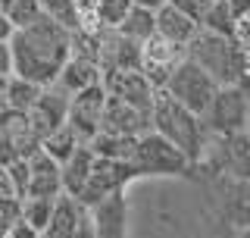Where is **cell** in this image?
Returning <instances> with one entry per match:
<instances>
[{
  "mask_svg": "<svg viewBox=\"0 0 250 238\" xmlns=\"http://www.w3.org/2000/svg\"><path fill=\"white\" fill-rule=\"evenodd\" d=\"M13 57H16V75L19 78L50 88V85L60 82L66 63L72 60V31H66L44 16L38 25L16 31Z\"/></svg>",
  "mask_w": 250,
  "mask_h": 238,
  "instance_id": "cell-1",
  "label": "cell"
},
{
  "mask_svg": "<svg viewBox=\"0 0 250 238\" xmlns=\"http://www.w3.org/2000/svg\"><path fill=\"white\" fill-rule=\"evenodd\" d=\"M150 119H153V132L163 135L166 141H172L194 166H197L203 160V154L209 150V132H207V125H203V119L197 113H191V110H185L182 104H175L166 91L156 94Z\"/></svg>",
  "mask_w": 250,
  "mask_h": 238,
  "instance_id": "cell-2",
  "label": "cell"
},
{
  "mask_svg": "<svg viewBox=\"0 0 250 238\" xmlns=\"http://www.w3.org/2000/svg\"><path fill=\"white\" fill-rule=\"evenodd\" d=\"M188 60H194L203 72L213 75L219 88L241 85V78H244L247 66H250V57L234 38H222V35H213V31H203V28L188 44Z\"/></svg>",
  "mask_w": 250,
  "mask_h": 238,
  "instance_id": "cell-3",
  "label": "cell"
},
{
  "mask_svg": "<svg viewBox=\"0 0 250 238\" xmlns=\"http://www.w3.org/2000/svg\"><path fill=\"white\" fill-rule=\"evenodd\" d=\"M131 166L141 172V179L144 176H188L194 169V163L188 160L182 150L156 132H147L138 138Z\"/></svg>",
  "mask_w": 250,
  "mask_h": 238,
  "instance_id": "cell-4",
  "label": "cell"
},
{
  "mask_svg": "<svg viewBox=\"0 0 250 238\" xmlns=\"http://www.w3.org/2000/svg\"><path fill=\"white\" fill-rule=\"evenodd\" d=\"M166 94L175 104H182L185 110H191V113H197L203 119L207 110L213 107L216 94H219V85H216V78L209 72H203L194 60H185L182 66L175 69V75L169 78Z\"/></svg>",
  "mask_w": 250,
  "mask_h": 238,
  "instance_id": "cell-5",
  "label": "cell"
},
{
  "mask_svg": "<svg viewBox=\"0 0 250 238\" xmlns=\"http://www.w3.org/2000/svg\"><path fill=\"white\" fill-rule=\"evenodd\" d=\"M203 125H207L209 135L216 138H234V135H244L250 125V104L244 97V91L238 85L231 88H219L213 107L203 116Z\"/></svg>",
  "mask_w": 250,
  "mask_h": 238,
  "instance_id": "cell-6",
  "label": "cell"
},
{
  "mask_svg": "<svg viewBox=\"0 0 250 238\" xmlns=\"http://www.w3.org/2000/svg\"><path fill=\"white\" fill-rule=\"evenodd\" d=\"M135 179H141V172L131 163H116V160H100L97 157L94 172H91V179H88V185H84V191H82L78 201L91 210V207H97V204H104L106 197L122 194Z\"/></svg>",
  "mask_w": 250,
  "mask_h": 238,
  "instance_id": "cell-7",
  "label": "cell"
},
{
  "mask_svg": "<svg viewBox=\"0 0 250 238\" xmlns=\"http://www.w3.org/2000/svg\"><path fill=\"white\" fill-rule=\"evenodd\" d=\"M38 150H41V138H38L28 113L0 110V160L3 163L28 160Z\"/></svg>",
  "mask_w": 250,
  "mask_h": 238,
  "instance_id": "cell-8",
  "label": "cell"
},
{
  "mask_svg": "<svg viewBox=\"0 0 250 238\" xmlns=\"http://www.w3.org/2000/svg\"><path fill=\"white\" fill-rule=\"evenodd\" d=\"M185 60H188V47H178L160 35L141 47V72L150 78V85L156 91H166L169 78L175 75V69Z\"/></svg>",
  "mask_w": 250,
  "mask_h": 238,
  "instance_id": "cell-9",
  "label": "cell"
},
{
  "mask_svg": "<svg viewBox=\"0 0 250 238\" xmlns=\"http://www.w3.org/2000/svg\"><path fill=\"white\" fill-rule=\"evenodd\" d=\"M109 94L104 85H94V88L82 91L72 97V110H69V125L78 132V138L84 144H91L100 135V125H104V110H106Z\"/></svg>",
  "mask_w": 250,
  "mask_h": 238,
  "instance_id": "cell-10",
  "label": "cell"
},
{
  "mask_svg": "<svg viewBox=\"0 0 250 238\" xmlns=\"http://www.w3.org/2000/svg\"><path fill=\"white\" fill-rule=\"evenodd\" d=\"M104 88H106L109 97H119L125 104L144 110V113H153L156 94H160L141 69H119V72L104 75Z\"/></svg>",
  "mask_w": 250,
  "mask_h": 238,
  "instance_id": "cell-11",
  "label": "cell"
},
{
  "mask_svg": "<svg viewBox=\"0 0 250 238\" xmlns=\"http://www.w3.org/2000/svg\"><path fill=\"white\" fill-rule=\"evenodd\" d=\"M69 110H72V94L62 91L60 85H50V88H44L41 100L35 104V110L28 113L31 125H35L38 138H47V135H53L57 129L69 122Z\"/></svg>",
  "mask_w": 250,
  "mask_h": 238,
  "instance_id": "cell-12",
  "label": "cell"
},
{
  "mask_svg": "<svg viewBox=\"0 0 250 238\" xmlns=\"http://www.w3.org/2000/svg\"><path fill=\"white\" fill-rule=\"evenodd\" d=\"M100 132L125 135V138H141V135L153 132V119H150V113L125 104L119 97H109L106 110H104V125H100Z\"/></svg>",
  "mask_w": 250,
  "mask_h": 238,
  "instance_id": "cell-13",
  "label": "cell"
},
{
  "mask_svg": "<svg viewBox=\"0 0 250 238\" xmlns=\"http://www.w3.org/2000/svg\"><path fill=\"white\" fill-rule=\"evenodd\" d=\"M100 69L104 75L119 69H141V44L128 41L116 28H100Z\"/></svg>",
  "mask_w": 250,
  "mask_h": 238,
  "instance_id": "cell-14",
  "label": "cell"
},
{
  "mask_svg": "<svg viewBox=\"0 0 250 238\" xmlns=\"http://www.w3.org/2000/svg\"><path fill=\"white\" fill-rule=\"evenodd\" d=\"M31 166V185H28V197H60L62 194V166L53 160L50 154L38 150L35 157H28ZM25 201V197H22Z\"/></svg>",
  "mask_w": 250,
  "mask_h": 238,
  "instance_id": "cell-15",
  "label": "cell"
},
{
  "mask_svg": "<svg viewBox=\"0 0 250 238\" xmlns=\"http://www.w3.org/2000/svg\"><path fill=\"white\" fill-rule=\"evenodd\" d=\"M91 219L100 238H125V232H128V201H125V191L106 197L97 207H91Z\"/></svg>",
  "mask_w": 250,
  "mask_h": 238,
  "instance_id": "cell-16",
  "label": "cell"
},
{
  "mask_svg": "<svg viewBox=\"0 0 250 238\" xmlns=\"http://www.w3.org/2000/svg\"><path fill=\"white\" fill-rule=\"evenodd\" d=\"M91 216V210L84 207L78 197L72 194H60L57 207H53V219L47 226V238H75V232L82 229V223Z\"/></svg>",
  "mask_w": 250,
  "mask_h": 238,
  "instance_id": "cell-17",
  "label": "cell"
},
{
  "mask_svg": "<svg viewBox=\"0 0 250 238\" xmlns=\"http://www.w3.org/2000/svg\"><path fill=\"white\" fill-rule=\"evenodd\" d=\"M156 35L172 41V44H178V47H188L200 35V22L169 3V6H163V10L156 13Z\"/></svg>",
  "mask_w": 250,
  "mask_h": 238,
  "instance_id": "cell-18",
  "label": "cell"
},
{
  "mask_svg": "<svg viewBox=\"0 0 250 238\" xmlns=\"http://www.w3.org/2000/svg\"><path fill=\"white\" fill-rule=\"evenodd\" d=\"M225 219L234 229H250V182L247 179H225Z\"/></svg>",
  "mask_w": 250,
  "mask_h": 238,
  "instance_id": "cell-19",
  "label": "cell"
},
{
  "mask_svg": "<svg viewBox=\"0 0 250 238\" xmlns=\"http://www.w3.org/2000/svg\"><path fill=\"white\" fill-rule=\"evenodd\" d=\"M57 85L75 97V94L88 91V88H94V85H104V69H100L97 63H91V60L72 57L66 63V69H62V75H60Z\"/></svg>",
  "mask_w": 250,
  "mask_h": 238,
  "instance_id": "cell-20",
  "label": "cell"
},
{
  "mask_svg": "<svg viewBox=\"0 0 250 238\" xmlns=\"http://www.w3.org/2000/svg\"><path fill=\"white\" fill-rule=\"evenodd\" d=\"M94 163H97L94 150H91L88 144H82L72 160L62 163V194L82 197L84 185H88V179H91V172H94Z\"/></svg>",
  "mask_w": 250,
  "mask_h": 238,
  "instance_id": "cell-21",
  "label": "cell"
},
{
  "mask_svg": "<svg viewBox=\"0 0 250 238\" xmlns=\"http://www.w3.org/2000/svg\"><path fill=\"white\" fill-rule=\"evenodd\" d=\"M88 147L94 150V157H100V160L131 163V157H135V147H138V138H125V135H109V132H100V135L91 141Z\"/></svg>",
  "mask_w": 250,
  "mask_h": 238,
  "instance_id": "cell-22",
  "label": "cell"
},
{
  "mask_svg": "<svg viewBox=\"0 0 250 238\" xmlns=\"http://www.w3.org/2000/svg\"><path fill=\"white\" fill-rule=\"evenodd\" d=\"M82 144H84V141L78 138V132L66 122L62 129H57L53 135H47V138L41 141V150H44V154H50L53 160L62 166V163H69L78 154V147H82Z\"/></svg>",
  "mask_w": 250,
  "mask_h": 238,
  "instance_id": "cell-23",
  "label": "cell"
},
{
  "mask_svg": "<svg viewBox=\"0 0 250 238\" xmlns=\"http://www.w3.org/2000/svg\"><path fill=\"white\" fill-rule=\"evenodd\" d=\"M44 88L35 82H25V78L13 75L10 85H6V110H16V113H31L35 104L41 100Z\"/></svg>",
  "mask_w": 250,
  "mask_h": 238,
  "instance_id": "cell-24",
  "label": "cell"
},
{
  "mask_svg": "<svg viewBox=\"0 0 250 238\" xmlns=\"http://www.w3.org/2000/svg\"><path fill=\"white\" fill-rule=\"evenodd\" d=\"M116 31H122L128 41H135V44L144 47L147 41L156 38V13H147V10H141V6H135Z\"/></svg>",
  "mask_w": 250,
  "mask_h": 238,
  "instance_id": "cell-25",
  "label": "cell"
},
{
  "mask_svg": "<svg viewBox=\"0 0 250 238\" xmlns=\"http://www.w3.org/2000/svg\"><path fill=\"white\" fill-rule=\"evenodd\" d=\"M131 10H135V0H94L91 25L94 28H119Z\"/></svg>",
  "mask_w": 250,
  "mask_h": 238,
  "instance_id": "cell-26",
  "label": "cell"
},
{
  "mask_svg": "<svg viewBox=\"0 0 250 238\" xmlns=\"http://www.w3.org/2000/svg\"><path fill=\"white\" fill-rule=\"evenodd\" d=\"M44 16L66 31H72V35L78 28H84V13L78 0H44Z\"/></svg>",
  "mask_w": 250,
  "mask_h": 238,
  "instance_id": "cell-27",
  "label": "cell"
},
{
  "mask_svg": "<svg viewBox=\"0 0 250 238\" xmlns=\"http://www.w3.org/2000/svg\"><path fill=\"white\" fill-rule=\"evenodd\" d=\"M53 207H57V197H25L22 201V223L44 235L53 219Z\"/></svg>",
  "mask_w": 250,
  "mask_h": 238,
  "instance_id": "cell-28",
  "label": "cell"
},
{
  "mask_svg": "<svg viewBox=\"0 0 250 238\" xmlns=\"http://www.w3.org/2000/svg\"><path fill=\"white\" fill-rule=\"evenodd\" d=\"M203 31H213V35L234 38V41H238V19H234V13L229 10L225 0H219V3L209 6L207 19H203Z\"/></svg>",
  "mask_w": 250,
  "mask_h": 238,
  "instance_id": "cell-29",
  "label": "cell"
},
{
  "mask_svg": "<svg viewBox=\"0 0 250 238\" xmlns=\"http://www.w3.org/2000/svg\"><path fill=\"white\" fill-rule=\"evenodd\" d=\"M16 28H31L44 19V0H13V6L6 10Z\"/></svg>",
  "mask_w": 250,
  "mask_h": 238,
  "instance_id": "cell-30",
  "label": "cell"
},
{
  "mask_svg": "<svg viewBox=\"0 0 250 238\" xmlns=\"http://www.w3.org/2000/svg\"><path fill=\"white\" fill-rule=\"evenodd\" d=\"M22 223V201L19 197H0V235Z\"/></svg>",
  "mask_w": 250,
  "mask_h": 238,
  "instance_id": "cell-31",
  "label": "cell"
},
{
  "mask_svg": "<svg viewBox=\"0 0 250 238\" xmlns=\"http://www.w3.org/2000/svg\"><path fill=\"white\" fill-rule=\"evenodd\" d=\"M6 166H10V176H13V185H16L19 201L28 197V185H31V166H28V160H13Z\"/></svg>",
  "mask_w": 250,
  "mask_h": 238,
  "instance_id": "cell-32",
  "label": "cell"
},
{
  "mask_svg": "<svg viewBox=\"0 0 250 238\" xmlns=\"http://www.w3.org/2000/svg\"><path fill=\"white\" fill-rule=\"evenodd\" d=\"M175 10H182L188 13L191 19H197L200 22V28H203V19H207V13H209V6H213V0H169Z\"/></svg>",
  "mask_w": 250,
  "mask_h": 238,
  "instance_id": "cell-33",
  "label": "cell"
},
{
  "mask_svg": "<svg viewBox=\"0 0 250 238\" xmlns=\"http://www.w3.org/2000/svg\"><path fill=\"white\" fill-rule=\"evenodd\" d=\"M13 75H16L13 44H0V78H13Z\"/></svg>",
  "mask_w": 250,
  "mask_h": 238,
  "instance_id": "cell-34",
  "label": "cell"
},
{
  "mask_svg": "<svg viewBox=\"0 0 250 238\" xmlns=\"http://www.w3.org/2000/svg\"><path fill=\"white\" fill-rule=\"evenodd\" d=\"M0 197H19L16 185H13V176H10V166L3 160H0Z\"/></svg>",
  "mask_w": 250,
  "mask_h": 238,
  "instance_id": "cell-35",
  "label": "cell"
},
{
  "mask_svg": "<svg viewBox=\"0 0 250 238\" xmlns=\"http://www.w3.org/2000/svg\"><path fill=\"white\" fill-rule=\"evenodd\" d=\"M16 31H19V28L13 25V19H10L6 13H0V44H13Z\"/></svg>",
  "mask_w": 250,
  "mask_h": 238,
  "instance_id": "cell-36",
  "label": "cell"
},
{
  "mask_svg": "<svg viewBox=\"0 0 250 238\" xmlns=\"http://www.w3.org/2000/svg\"><path fill=\"white\" fill-rule=\"evenodd\" d=\"M238 44L244 47V53L250 57V13L238 22Z\"/></svg>",
  "mask_w": 250,
  "mask_h": 238,
  "instance_id": "cell-37",
  "label": "cell"
},
{
  "mask_svg": "<svg viewBox=\"0 0 250 238\" xmlns=\"http://www.w3.org/2000/svg\"><path fill=\"white\" fill-rule=\"evenodd\" d=\"M225 3H229V10L234 13V19H238V22L250 13V0H225Z\"/></svg>",
  "mask_w": 250,
  "mask_h": 238,
  "instance_id": "cell-38",
  "label": "cell"
},
{
  "mask_svg": "<svg viewBox=\"0 0 250 238\" xmlns=\"http://www.w3.org/2000/svg\"><path fill=\"white\" fill-rule=\"evenodd\" d=\"M3 238H41V232H35V229H28L25 223H19L16 229H10Z\"/></svg>",
  "mask_w": 250,
  "mask_h": 238,
  "instance_id": "cell-39",
  "label": "cell"
},
{
  "mask_svg": "<svg viewBox=\"0 0 250 238\" xmlns=\"http://www.w3.org/2000/svg\"><path fill=\"white\" fill-rule=\"evenodd\" d=\"M135 6H141L147 13H160L163 6H169V0H135Z\"/></svg>",
  "mask_w": 250,
  "mask_h": 238,
  "instance_id": "cell-40",
  "label": "cell"
},
{
  "mask_svg": "<svg viewBox=\"0 0 250 238\" xmlns=\"http://www.w3.org/2000/svg\"><path fill=\"white\" fill-rule=\"evenodd\" d=\"M75 238H100V235H97V229H94V219H91V216L82 223V229L75 232Z\"/></svg>",
  "mask_w": 250,
  "mask_h": 238,
  "instance_id": "cell-41",
  "label": "cell"
},
{
  "mask_svg": "<svg viewBox=\"0 0 250 238\" xmlns=\"http://www.w3.org/2000/svg\"><path fill=\"white\" fill-rule=\"evenodd\" d=\"M241 91H244V97H247V104H250V66H247V72H244V78H241V85H238Z\"/></svg>",
  "mask_w": 250,
  "mask_h": 238,
  "instance_id": "cell-42",
  "label": "cell"
},
{
  "mask_svg": "<svg viewBox=\"0 0 250 238\" xmlns=\"http://www.w3.org/2000/svg\"><path fill=\"white\" fill-rule=\"evenodd\" d=\"M247 138H250V125H247Z\"/></svg>",
  "mask_w": 250,
  "mask_h": 238,
  "instance_id": "cell-43",
  "label": "cell"
},
{
  "mask_svg": "<svg viewBox=\"0 0 250 238\" xmlns=\"http://www.w3.org/2000/svg\"><path fill=\"white\" fill-rule=\"evenodd\" d=\"M213 3H219V0H213Z\"/></svg>",
  "mask_w": 250,
  "mask_h": 238,
  "instance_id": "cell-44",
  "label": "cell"
},
{
  "mask_svg": "<svg viewBox=\"0 0 250 238\" xmlns=\"http://www.w3.org/2000/svg\"><path fill=\"white\" fill-rule=\"evenodd\" d=\"M41 238H47V235H41Z\"/></svg>",
  "mask_w": 250,
  "mask_h": 238,
  "instance_id": "cell-45",
  "label": "cell"
},
{
  "mask_svg": "<svg viewBox=\"0 0 250 238\" xmlns=\"http://www.w3.org/2000/svg\"><path fill=\"white\" fill-rule=\"evenodd\" d=\"M0 238H3V235H0Z\"/></svg>",
  "mask_w": 250,
  "mask_h": 238,
  "instance_id": "cell-46",
  "label": "cell"
}]
</instances>
